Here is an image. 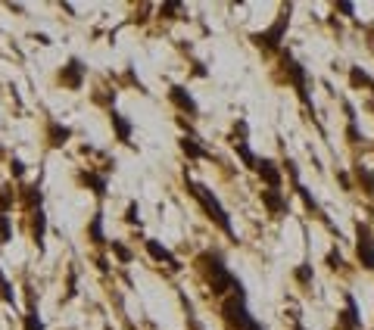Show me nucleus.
<instances>
[{
  "label": "nucleus",
  "instance_id": "1",
  "mask_svg": "<svg viewBox=\"0 0 374 330\" xmlns=\"http://www.w3.org/2000/svg\"><path fill=\"white\" fill-rule=\"evenodd\" d=\"M187 190L193 193V197L200 199V206L206 209V215L215 221L218 227H222L225 234H234V227H231V221H228V215H225V209H222V202H218L215 197H212V190L209 187H203V184H197V181H187Z\"/></svg>",
  "mask_w": 374,
  "mask_h": 330
},
{
  "label": "nucleus",
  "instance_id": "2",
  "mask_svg": "<svg viewBox=\"0 0 374 330\" xmlns=\"http://www.w3.org/2000/svg\"><path fill=\"white\" fill-rule=\"evenodd\" d=\"M200 262L206 265V271H209V284H212V293H225V286H234L237 293H243L240 281H234V277L225 271L222 259H218L215 252H206V256H200Z\"/></svg>",
  "mask_w": 374,
  "mask_h": 330
},
{
  "label": "nucleus",
  "instance_id": "3",
  "mask_svg": "<svg viewBox=\"0 0 374 330\" xmlns=\"http://www.w3.org/2000/svg\"><path fill=\"white\" fill-rule=\"evenodd\" d=\"M222 311H225V318L231 321V324H234L237 330H259V324H256V321H253L250 315H246L243 296H234V299H228Z\"/></svg>",
  "mask_w": 374,
  "mask_h": 330
},
{
  "label": "nucleus",
  "instance_id": "4",
  "mask_svg": "<svg viewBox=\"0 0 374 330\" xmlns=\"http://www.w3.org/2000/svg\"><path fill=\"white\" fill-rule=\"evenodd\" d=\"M59 84H63V88H69V90H81V84H84V66H81V59H69V63L59 69Z\"/></svg>",
  "mask_w": 374,
  "mask_h": 330
},
{
  "label": "nucleus",
  "instance_id": "5",
  "mask_svg": "<svg viewBox=\"0 0 374 330\" xmlns=\"http://www.w3.org/2000/svg\"><path fill=\"white\" fill-rule=\"evenodd\" d=\"M359 259L365 268H374V240H371L368 227H362V224H359Z\"/></svg>",
  "mask_w": 374,
  "mask_h": 330
},
{
  "label": "nucleus",
  "instance_id": "6",
  "mask_svg": "<svg viewBox=\"0 0 374 330\" xmlns=\"http://www.w3.org/2000/svg\"><path fill=\"white\" fill-rule=\"evenodd\" d=\"M284 28H287V13L280 16V19L271 25L265 35H256V44H265V47H278V41L284 38Z\"/></svg>",
  "mask_w": 374,
  "mask_h": 330
},
{
  "label": "nucleus",
  "instance_id": "7",
  "mask_svg": "<svg viewBox=\"0 0 374 330\" xmlns=\"http://www.w3.org/2000/svg\"><path fill=\"white\" fill-rule=\"evenodd\" d=\"M168 97H172V103H175L178 109H181V112H190V115L197 112V103H193V97L187 94L184 88H178V84H175V88L168 90Z\"/></svg>",
  "mask_w": 374,
  "mask_h": 330
},
{
  "label": "nucleus",
  "instance_id": "8",
  "mask_svg": "<svg viewBox=\"0 0 374 330\" xmlns=\"http://www.w3.org/2000/svg\"><path fill=\"white\" fill-rule=\"evenodd\" d=\"M147 252H150V256L156 259V262H165V265L172 268V271H178V268H181V265H178V259H175V256H172V252H168L165 246H159L156 240H147Z\"/></svg>",
  "mask_w": 374,
  "mask_h": 330
},
{
  "label": "nucleus",
  "instance_id": "9",
  "mask_svg": "<svg viewBox=\"0 0 374 330\" xmlns=\"http://www.w3.org/2000/svg\"><path fill=\"white\" fill-rule=\"evenodd\" d=\"M109 118H113V128H116V134H118V140L128 143V140H131V122H128L122 112H116V109H109Z\"/></svg>",
  "mask_w": 374,
  "mask_h": 330
},
{
  "label": "nucleus",
  "instance_id": "10",
  "mask_svg": "<svg viewBox=\"0 0 374 330\" xmlns=\"http://www.w3.org/2000/svg\"><path fill=\"white\" fill-rule=\"evenodd\" d=\"M256 168H259V175H262V181L268 184L271 190L280 184V175H278V168H275V162H268V159H262V162H256Z\"/></svg>",
  "mask_w": 374,
  "mask_h": 330
},
{
  "label": "nucleus",
  "instance_id": "11",
  "mask_svg": "<svg viewBox=\"0 0 374 330\" xmlns=\"http://www.w3.org/2000/svg\"><path fill=\"white\" fill-rule=\"evenodd\" d=\"M284 66H287V75H290V78H293V84H296V90H300V94L305 97V75H303V69H300V66L293 63L290 56L284 59Z\"/></svg>",
  "mask_w": 374,
  "mask_h": 330
},
{
  "label": "nucleus",
  "instance_id": "12",
  "mask_svg": "<svg viewBox=\"0 0 374 330\" xmlns=\"http://www.w3.org/2000/svg\"><path fill=\"white\" fill-rule=\"evenodd\" d=\"M262 202H265L271 212H284L287 209V202H284V197H280L278 190H262Z\"/></svg>",
  "mask_w": 374,
  "mask_h": 330
},
{
  "label": "nucleus",
  "instance_id": "13",
  "mask_svg": "<svg viewBox=\"0 0 374 330\" xmlns=\"http://www.w3.org/2000/svg\"><path fill=\"white\" fill-rule=\"evenodd\" d=\"M81 181L88 184V187L97 193V197H103V193H106V177H100V175H94V172H84Z\"/></svg>",
  "mask_w": 374,
  "mask_h": 330
},
{
  "label": "nucleus",
  "instance_id": "14",
  "mask_svg": "<svg viewBox=\"0 0 374 330\" xmlns=\"http://www.w3.org/2000/svg\"><path fill=\"white\" fill-rule=\"evenodd\" d=\"M69 137H72V131L66 128V125H50V143H53V147H63Z\"/></svg>",
  "mask_w": 374,
  "mask_h": 330
},
{
  "label": "nucleus",
  "instance_id": "15",
  "mask_svg": "<svg viewBox=\"0 0 374 330\" xmlns=\"http://www.w3.org/2000/svg\"><path fill=\"white\" fill-rule=\"evenodd\" d=\"M88 234H91V243H103L106 237H103V212H97L94 215V221L88 227Z\"/></svg>",
  "mask_w": 374,
  "mask_h": 330
},
{
  "label": "nucleus",
  "instance_id": "16",
  "mask_svg": "<svg viewBox=\"0 0 374 330\" xmlns=\"http://www.w3.org/2000/svg\"><path fill=\"white\" fill-rule=\"evenodd\" d=\"M181 150H184V153L190 156V159H206V156H209L197 140H187V137H181Z\"/></svg>",
  "mask_w": 374,
  "mask_h": 330
},
{
  "label": "nucleus",
  "instance_id": "17",
  "mask_svg": "<svg viewBox=\"0 0 374 330\" xmlns=\"http://www.w3.org/2000/svg\"><path fill=\"white\" fill-rule=\"evenodd\" d=\"M31 215H35V221H31V231H35V240L41 243V240H44V231H47V215L41 212V209H35Z\"/></svg>",
  "mask_w": 374,
  "mask_h": 330
},
{
  "label": "nucleus",
  "instance_id": "18",
  "mask_svg": "<svg viewBox=\"0 0 374 330\" xmlns=\"http://www.w3.org/2000/svg\"><path fill=\"white\" fill-rule=\"evenodd\" d=\"M22 199H25V206H28V209H41V190L38 187H25L22 190Z\"/></svg>",
  "mask_w": 374,
  "mask_h": 330
},
{
  "label": "nucleus",
  "instance_id": "19",
  "mask_svg": "<svg viewBox=\"0 0 374 330\" xmlns=\"http://www.w3.org/2000/svg\"><path fill=\"white\" fill-rule=\"evenodd\" d=\"M25 330H44V324H41L35 308H28V315H25Z\"/></svg>",
  "mask_w": 374,
  "mask_h": 330
},
{
  "label": "nucleus",
  "instance_id": "20",
  "mask_svg": "<svg viewBox=\"0 0 374 330\" xmlns=\"http://www.w3.org/2000/svg\"><path fill=\"white\" fill-rule=\"evenodd\" d=\"M0 296H3L6 302H16V296H13V286H10V281L3 277V271H0Z\"/></svg>",
  "mask_w": 374,
  "mask_h": 330
},
{
  "label": "nucleus",
  "instance_id": "21",
  "mask_svg": "<svg viewBox=\"0 0 374 330\" xmlns=\"http://www.w3.org/2000/svg\"><path fill=\"white\" fill-rule=\"evenodd\" d=\"M10 218H6V212H0V240L3 243H10Z\"/></svg>",
  "mask_w": 374,
  "mask_h": 330
},
{
  "label": "nucleus",
  "instance_id": "22",
  "mask_svg": "<svg viewBox=\"0 0 374 330\" xmlns=\"http://www.w3.org/2000/svg\"><path fill=\"white\" fill-rule=\"evenodd\" d=\"M113 249H116V256L122 259V262H131V249H128V246H122L118 240H113Z\"/></svg>",
  "mask_w": 374,
  "mask_h": 330
},
{
  "label": "nucleus",
  "instance_id": "23",
  "mask_svg": "<svg viewBox=\"0 0 374 330\" xmlns=\"http://www.w3.org/2000/svg\"><path fill=\"white\" fill-rule=\"evenodd\" d=\"M178 10H181V3H165V6H163L159 13H163L165 19H175V13H178Z\"/></svg>",
  "mask_w": 374,
  "mask_h": 330
},
{
  "label": "nucleus",
  "instance_id": "24",
  "mask_svg": "<svg viewBox=\"0 0 374 330\" xmlns=\"http://www.w3.org/2000/svg\"><path fill=\"white\" fill-rule=\"evenodd\" d=\"M352 84H368V75L359 72V69H352Z\"/></svg>",
  "mask_w": 374,
  "mask_h": 330
},
{
  "label": "nucleus",
  "instance_id": "25",
  "mask_svg": "<svg viewBox=\"0 0 374 330\" xmlns=\"http://www.w3.org/2000/svg\"><path fill=\"white\" fill-rule=\"evenodd\" d=\"M10 168H13V175H16V177H22V175H25V165L19 162V159H13V162H10Z\"/></svg>",
  "mask_w": 374,
  "mask_h": 330
},
{
  "label": "nucleus",
  "instance_id": "26",
  "mask_svg": "<svg viewBox=\"0 0 374 330\" xmlns=\"http://www.w3.org/2000/svg\"><path fill=\"white\" fill-rule=\"evenodd\" d=\"M125 218H128V221L134 224V221H138V202H131V206H128V215H125Z\"/></svg>",
  "mask_w": 374,
  "mask_h": 330
},
{
  "label": "nucleus",
  "instance_id": "27",
  "mask_svg": "<svg viewBox=\"0 0 374 330\" xmlns=\"http://www.w3.org/2000/svg\"><path fill=\"white\" fill-rule=\"evenodd\" d=\"M296 277H300V281H312V268H300Z\"/></svg>",
  "mask_w": 374,
  "mask_h": 330
},
{
  "label": "nucleus",
  "instance_id": "28",
  "mask_svg": "<svg viewBox=\"0 0 374 330\" xmlns=\"http://www.w3.org/2000/svg\"><path fill=\"white\" fill-rule=\"evenodd\" d=\"M330 265H334V268H337V265H343V259H340V252H330Z\"/></svg>",
  "mask_w": 374,
  "mask_h": 330
},
{
  "label": "nucleus",
  "instance_id": "29",
  "mask_svg": "<svg viewBox=\"0 0 374 330\" xmlns=\"http://www.w3.org/2000/svg\"><path fill=\"white\" fill-rule=\"evenodd\" d=\"M296 330H303V327H296Z\"/></svg>",
  "mask_w": 374,
  "mask_h": 330
}]
</instances>
